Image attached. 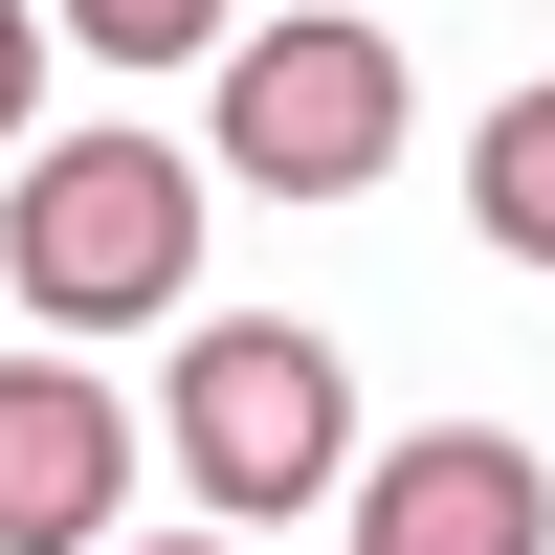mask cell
<instances>
[{
  "instance_id": "cell-1",
  "label": "cell",
  "mask_w": 555,
  "mask_h": 555,
  "mask_svg": "<svg viewBox=\"0 0 555 555\" xmlns=\"http://www.w3.org/2000/svg\"><path fill=\"white\" fill-rule=\"evenodd\" d=\"M0 289L44 334H156L201 289V156L178 133H23L0 178Z\"/></svg>"
},
{
  "instance_id": "cell-2",
  "label": "cell",
  "mask_w": 555,
  "mask_h": 555,
  "mask_svg": "<svg viewBox=\"0 0 555 555\" xmlns=\"http://www.w3.org/2000/svg\"><path fill=\"white\" fill-rule=\"evenodd\" d=\"M156 467L201 489L222 533H289L311 489H356V378L334 334H289V311H201L156 378Z\"/></svg>"
},
{
  "instance_id": "cell-3",
  "label": "cell",
  "mask_w": 555,
  "mask_h": 555,
  "mask_svg": "<svg viewBox=\"0 0 555 555\" xmlns=\"http://www.w3.org/2000/svg\"><path fill=\"white\" fill-rule=\"evenodd\" d=\"M222 178L245 201H378L400 178V44L289 0V23H222Z\"/></svg>"
},
{
  "instance_id": "cell-4",
  "label": "cell",
  "mask_w": 555,
  "mask_h": 555,
  "mask_svg": "<svg viewBox=\"0 0 555 555\" xmlns=\"http://www.w3.org/2000/svg\"><path fill=\"white\" fill-rule=\"evenodd\" d=\"M133 467H156V423H133V400L89 378V334L0 356V555H112Z\"/></svg>"
},
{
  "instance_id": "cell-5",
  "label": "cell",
  "mask_w": 555,
  "mask_h": 555,
  "mask_svg": "<svg viewBox=\"0 0 555 555\" xmlns=\"http://www.w3.org/2000/svg\"><path fill=\"white\" fill-rule=\"evenodd\" d=\"M356 555H555V467L489 423H423L356 467Z\"/></svg>"
},
{
  "instance_id": "cell-6",
  "label": "cell",
  "mask_w": 555,
  "mask_h": 555,
  "mask_svg": "<svg viewBox=\"0 0 555 555\" xmlns=\"http://www.w3.org/2000/svg\"><path fill=\"white\" fill-rule=\"evenodd\" d=\"M467 222H489L512 267H555V89H512V112L467 133Z\"/></svg>"
},
{
  "instance_id": "cell-7",
  "label": "cell",
  "mask_w": 555,
  "mask_h": 555,
  "mask_svg": "<svg viewBox=\"0 0 555 555\" xmlns=\"http://www.w3.org/2000/svg\"><path fill=\"white\" fill-rule=\"evenodd\" d=\"M44 23H67L89 67H222V23H245V0H44Z\"/></svg>"
},
{
  "instance_id": "cell-8",
  "label": "cell",
  "mask_w": 555,
  "mask_h": 555,
  "mask_svg": "<svg viewBox=\"0 0 555 555\" xmlns=\"http://www.w3.org/2000/svg\"><path fill=\"white\" fill-rule=\"evenodd\" d=\"M44 44H67V23H44V0H0V156H23V112H44Z\"/></svg>"
},
{
  "instance_id": "cell-9",
  "label": "cell",
  "mask_w": 555,
  "mask_h": 555,
  "mask_svg": "<svg viewBox=\"0 0 555 555\" xmlns=\"http://www.w3.org/2000/svg\"><path fill=\"white\" fill-rule=\"evenodd\" d=\"M112 555H267V533H222V512H201V533H112Z\"/></svg>"
}]
</instances>
